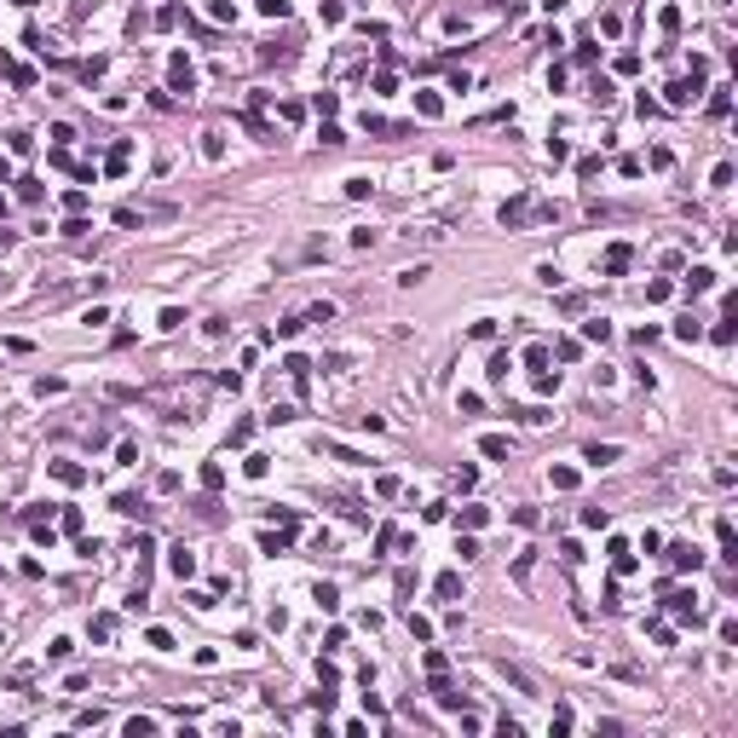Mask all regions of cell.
<instances>
[{"label": "cell", "instance_id": "obj_1", "mask_svg": "<svg viewBox=\"0 0 738 738\" xmlns=\"http://www.w3.org/2000/svg\"><path fill=\"white\" fill-rule=\"evenodd\" d=\"M531 208H536V202H531V191H514V196L502 202V214H496V220L507 225V231H525V225H531Z\"/></svg>", "mask_w": 738, "mask_h": 738}, {"label": "cell", "instance_id": "obj_2", "mask_svg": "<svg viewBox=\"0 0 738 738\" xmlns=\"http://www.w3.org/2000/svg\"><path fill=\"white\" fill-rule=\"evenodd\" d=\"M168 87H173V93H185V98L196 93V64H191L185 52H173V58H168Z\"/></svg>", "mask_w": 738, "mask_h": 738}, {"label": "cell", "instance_id": "obj_3", "mask_svg": "<svg viewBox=\"0 0 738 738\" xmlns=\"http://www.w3.org/2000/svg\"><path fill=\"white\" fill-rule=\"evenodd\" d=\"M629 266H634V249L629 242H612V249H605V277H623Z\"/></svg>", "mask_w": 738, "mask_h": 738}, {"label": "cell", "instance_id": "obj_4", "mask_svg": "<svg viewBox=\"0 0 738 738\" xmlns=\"http://www.w3.org/2000/svg\"><path fill=\"white\" fill-rule=\"evenodd\" d=\"M168 571H173L179 583H185V577H196V554H191V548H173V554H168Z\"/></svg>", "mask_w": 738, "mask_h": 738}, {"label": "cell", "instance_id": "obj_5", "mask_svg": "<svg viewBox=\"0 0 738 738\" xmlns=\"http://www.w3.org/2000/svg\"><path fill=\"white\" fill-rule=\"evenodd\" d=\"M617 456H623V445H588V450H583V462H588V467H612Z\"/></svg>", "mask_w": 738, "mask_h": 738}, {"label": "cell", "instance_id": "obj_6", "mask_svg": "<svg viewBox=\"0 0 738 738\" xmlns=\"http://www.w3.org/2000/svg\"><path fill=\"white\" fill-rule=\"evenodd\" d=\"M715 543H721V560H738V543H732V519H715Z\"/></svg>", "mask_w": 738, "mask_h": 738}, {"label": "cell", "instance_id": "obj_7", "mask_svg": "<svg viewBox=\"0 0 738 738\" xmlns=\"http://www.w3.org/2000/svg\"><path fill=\"white\" fill-rule=\"evenodd\" d=\"M669 560H675V571H698V565H703V554H698V548H686V543H675V548H669Z\"/></svg>", "mask_w": 738, "mask_h": 738}, {"label": "cell", "instance_id": "obj_8", "mask_svg": "<svg viewBox=\"0 0 738 738\" xmlns=\"http://www.w3.org/2000/svg\"><path fill=\"white\" fill-rule=\"evenodd\" d=\"M311 600H318V612H340V588L335 583H318V588H311Z\"/></svg>", "mask_w": 738, "mask_h": 738}, {"label": "cell", "instance_id": "obj_9", "mask_svg": "<svg viewBox=\"0 0 738 738\" xmlns=\"http://www.w3.org/2000/svg\"><path fill=\"white\" fill-rule=\"evenodd\" d=\"M283 369H289V381L306 392V375H311V364H306V358H300V352H289V358H283Z\"/></svg>", "mask_w": 738, "mask_h": 738}, {"label": "cell", "instance_id": "obj_10", "mask_svg": "<svg viewBox=\"0 0 738 738\" xmlns=\"http://www.w3.org/2000/svg\"><path fill=\"white\" fill-rule=\"evenodd\" d=\"M698 93H703V87H698V75H692V81H675V87H669V104H692Z\"/></svg>", "mask_w": 738, "mask_h": 738}, {"label": "cell", "instance_id": "obj_11", "mask_svg": "<svg viewBox=\"0 0 738 738\" xmlns=\"http://www.w3.org/2000/svg\"><path fill=\"white\" fill-rule=\"evenodd\" d=\"M479 450L490 456V462H507V438H502V433H485V438H479Z\"/></svg>", "mask_w": 738, "mask_h": 738}, {"label": "cell", "instance_id": "obj_12", "mask_svg": "<svg viewBox=\"0 0 738 738\" xmlns=\"http://www.w3.org/2000/svg\"><path fill=\"white\" fill-rule=\"evenodd\" d=\"M433 588H438V600H462V577H456V571H445Z\"/></svg>", "mask_w": 738, "mask_h": 738}, {"label": "cell", "instance_id": "obj_13", "mask_svg": "<svg viewBox=\"0 0 738 738\" xmlns=\"http://www.w3.org/2000/svg\"><path fill=\"white\" fill-rule=\"evenodd\" d=\"M686 289H692V294H703V289H715V271H710V266H692V277H686Z\"/></svg>", "mask_w": 738, "mask_h": 738}, {"label": "cell", "instance_id": "obj_14", "mask_svg": "<svg viewBox=\"0 0 738 738\" xmlns=\"http://www.w3.org/2000/svg\"><path fill=\"white\" fill-rule=\"evenodd\" d=\"M519 421H525V427H548V421H554V409H543V404H531V409H519Z\"/></svg>", "mask_w": 738, "mask_h": 738}, {"label": "cell", "instance_id": "obj_15", "mask_svg": "<svg viewBox=\"0 0 738 738\" xmlns=\"http://www.w3.org/2000/svg\"><path fill=\"white\" fill-rule=\"evenodd\" d=\"M583 335H588V340H600V347H605V340H612V323H605V318H588V323H583Z\"/></svg>", "mask_w": 738, "mask_h": 738}, {"label": "cell", "instance_id": "obj_16", "mask_svg": "<svg viewBox=\"0 0 738 738\" xmlns=\"http://www.w3.org/2000/svg\"><path fill=\"white\" fill-rule=\"evenodd\" d=\"M323 450H329L335 462H347V467H364V456H358V450H347V445H335V438H329V445H323Z\"/></svg>", "mask_w": 738, "mask_h": 738}, {"label": "cell", "instance_id": "obj_17", "mask_svg": "<svg viewBox=\"0 0 738 738\" xmlns=\"http://www.w3.org/2000/svg\"><path fill=\"white\" fill-rule=\"evenodd\" d=\"M369 191H375V185H369V173H352V179H347V196H352V202H364Z\"/></svg>", "mask_w": 738, "mask_h": 738}, {"label": "cell", "instance_id": "obj_18", "mask_svg": "<svg viewBox=\"0 0 738 738\" xmlns=\"http://www.w3.org/2000/svg\"><path fill=\"white\" fill-rule=\"evenodd\" d=\"M507 369H514V358H507V352H496V358H490V369H485V375H490V381H507Z\"/></svg>", "mask_w": 738, "mask_h": 738}, {"label": "cell", "instance_id": "obj_19", "mask_svg": "<svg viewBox=\"0 0 738 738\" xmlns=\"http://www.w3.org/2000/svg\"><path fill=\"white\" fill-rule=\"evenodd\" d=\"M698 335H703V329H698V318H681V323H675V340H686V347H692Z\"/></svg>", "mask_w": 738, "mask_h": 738}, {"label": "cell", "instance_id": "obj_20", "mask_svg": "<svg viewBox=\"0 0 738 738\" xmlns=\"http://www.w3.org/2000/svg\"><path fill=\"white\" fill-rule=\"evenodd\" d=\"M202 156L220 162V156H225V139H220V133H202Z\"/></svg>", "mask_w": 738, "mask_h": 738}, {"label": "cell", "instance_id": "obj_21", "mask_svg": "<svg viewBox=\"0 0 738 738\" xmlns=\"http://www.w3.org/2000/svg\"><path fill=\"white\" fill-rule=\"evenodd\" d=\"M110 634H116V617H110V612L93 617V641H110Z\"/></svg>", "mask_w": 738, "mask_h": 738}, {"label": "cell", "instance_id": "obj_22", "mask_svg": "<svg viewBox=\"0 0 738 738\" xmlns=\"http://www.w3.org/2000/svg\"><path fill=\"white\" fill-rule=\"evenodd\" d=\"M271 519L283 525V531H300V514H294V507H271Z\"/></svg>", "mask_w": 738, "mask_h": 738}, {"label": "cell", "instance_id": "obj_23", "mask_svg": "<svg viewBox=\"0 0 738 738\" xmlns=\"http://www.w3.org/2000/svg\"><path fill=\"white\" fill-rule=\"evenodd\" d=\"M536 283H543V289H560L565 277H560V266H536Z\"/></svg>", "mask_w": 738, "mask_h": 738}, {"label": "cell", "instance_id": "obj_24", "mask_svg": "<svg viewBox=\"0 0 738 738\" xmlns=\"http://www.w3.org/2000/svg\"><path fill=\"white\" fill-rule=\"evenodd\" d=\"M202 485H208V490H220V485H225V467H220V462H208V467H202Z\"/></svg>", "mask_w": 738, "mask_h": 738}, {"label": "cell", "instance_id": "obj_25", "mask_svg": "<svg viewBox=\"0 0 738 738\" xmlns=\"http://www.w3.org/2000/svg\"><path fill=\"white\" fill-rule=\"evenodd\" d=\"M52 473H58L64 485H81V467H75V462H52Z\"/></svg>", "mask_w": 738, "mask_h": 738}, {"label": "cell", "instance_id": "obj_26", "mask_svg": "<svg viewBox=\"0 0 738 738\" xmlns=\"http://www.w3.org/2000/svg\"><path fill=\"white\" fill-rule=\"evenodd\" d=\"M409 634H416V641H433V623H427V617H416V612H409Z\"/></svg>", "mask_w": 738, "mask_h": 738}, {"label": "cell", "instance_id": "obj_27", "mask_svg": "<svg viewBox=\"0 0 738 738\" xmlns=\"http://www.w3.org/2000/svg\"><path fill=\"white\" fill-rule=\"evenodd\" d=\"M311 104H318V116H335V110H340V98H335V93H318Z\"/></svg>", "mask_w": 738, "mask_h": 738}, {"label": "cell", "instance_id": "obj_28", "mask_svg": "<svg viewBox=\"0 0 738 738\" xmlns=\"http://www.w3.org/2000/svg\"><path fill=\"white\" fill-rule=\"evenodd\" d=\"M329 318H335V306H329V300H318V306L306 311V323H329Z\"/></svg>", "mask_w": 738, "mask_h": 738}, {"label": "cell", "instance_id": "obj_29", "mask_svg": "<svg viewBox=\"0 0 738 738\" xmlns=\"http://www.w3.org/2000/svg\"><path fill=\"white\" fill-rule=\"evenodd\" d=\"M18 196L23 202H41V179H18Z\"/></svg>", "mask_w": 738, "mask_h": 738}, {"label": "cell", "instance_id": "obj_30", "mask_svg": "<svg viewBox=\"0 0 738 738\" xmlns=\"http://www.w3.org/2000/svg\"><path fill=\"white\" fill-rule=\"evenodd\" d=\"M242 473H249V479H266L271 462H266V456H249V467H242Z\"/></svg>", "mask_w": 738, "mask_h": 738}, {"label": "cell", "instance_id": "obj_31", "mask_svg": "<svg viewBox=\"0 0 738 738\" xmlns=\"http://www.w3.org/2000/svg\"><path fill=\"white\" fill-rule=\"evenodd\" d=\"M548 479H554V490H571V485H577V473H571V467H554Z\"/></svg>", "mask_w": 738, "mask_h": 738}, {"label": "cell", "instance_id": "obj_32", "mask_svg": "<svg viewBox=\"0 0 738 738\" xmlns=\"http://www.w3.org/2000/svg\"><path fill=\"white\" fill-rule=\"evenodd\" d=\"M139 732H156V721L150 715H133V721H127V738H139Z\"/></svg>", "mask_w": 738, "mask_h": 738}, {"label": "cell", "instance_id": "obj_33", "mask_svg": "<svg viewBox=\"0 0 738 738\" xmlns=\"http://www.w3.org/2000/svg\"><path fill=\"white\" fill-rule=\"evenodd\" d=\"M485 519H490V507H462V525H473V531H479Z\"/></svg>", "mask_w": 738, "mask_h": 738}, {"label": "cell", "instance_id": "obj_34", "mask_svg": "<svg viewBox=\"0 0 738 738\" xmlns=\"http://www.w3.org/2000/svg\"><path fill=\"white\" fill-rule=\"evenodd\" d=\"M421 277H427V266H404V271H398V283H404V289H416Z\"/></svg>", "mask_w": 738, "mask_h": 738}, {"label": "cell", "instance_id": "obj_35", "mask_svg": "<svg viewBox=\"0 0 738 738\" xmlns=\"http://www.w3.org/2000/svg\"><path fill=\"white\" fill-rule=\"evenodd\" d=\"M35 392H41V398H58L64 381H58V375H46V381H35Z\"/></svg>", "mask_w": 738, "mask_h": 738}, {"label": "cell", "instance_id": "obj_36", "mask_svg": "<svg viewBox=\"0 0 738 738\" xmlns=\"http://www.w3.org/2000/svg\"><path fill=\"white\" fill-rule=\"evenodd\" d=\"M260 12L266 18H289V0H260Z\"/></svg>", "mask_w": 738, "mask_h": 738}, {"label": "cell", "instance_id": "obj_37", "mask_svg": "<svg viewBox=\"0 0 738 738\" xmlns=\"http://www.w3.org/2000/svg\"><path fill=\"white\" fill-rule=\"evenodd\" d=\"M0 214H6V202H0Z\"/></svg>", "mask_w": 738, "mask_h": 738}, {"label": "cell", "instance_id": "obj_38", "mask_svg": "<svg viewBox=\"0 0 738 738\" xmlns=\"http://www.w3.org/2000/svg\"><path fill=\"white\" fill-rule=\"evenodd\" d=\"M496 6H507V0H496Z\"/></svg>", "mask_w": 738, "mask_h": 738}]
</instances>
